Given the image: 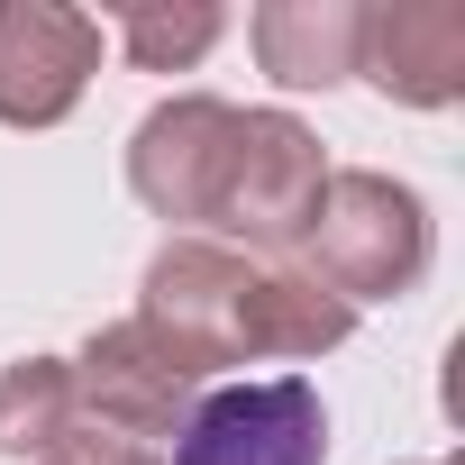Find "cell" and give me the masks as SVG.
Here are the masks:
<instances>
[{"label": "cell", "instance_id": "cell-1", "mask_svg": "<svg viewBox=\"0 0 465 465\" xmlns=\"http://www.w3.org/2000/svg\"><path fill=\"white\" fill-rule=\"evenodd\" d=\"M329 456V411L302 374H265V383H219L192 401L173 465H320Z\"/></svg>", "mask_w": 465, "mask_h": 465}, {"label": "cell", "instance_id": "cell-2", "mask_svg": "<svg viewBox=\"0 0 465 465\" xmlns=\"http://www.w3.org/2000/svg\"><path fill=\"white\" fill-rule=\"evenodd\" d=\"M320 201V155L292 119H238V137H228V164H219V192L210 210L228 228H247V238H283V228H302Z\"/></svg>", "mask_w": 465, "mask_h": 465}, {"label": "cell", "instance_id": "cell-3", "mask_svg": "<svg viewBox=\"0 0 465 465\" xmlns=\"http://www.w3.org/2000/svg\"><path fill=\"white\" fill-rule=\"evenodd\" d=\"M101 55V19L83 10H0V119H64Z\"/></svg>", "mask_w": 465, "mask_h": 465}, {"label": "cell", "instance_id": "cell-4", "mask_svg": "<svg viewBox=\"0 0 465 465\" xmlns=\"http://www.w3.org/2000/svg\"><path fill=\"white\" fill-rule=\"evenodd\" d=\"M256 37H265L283 83H338V46L356 37V19H292V10H274Z\"/></svg>", "mask_w": 465, "mask_h": 465}, {"label": "cell", "instance_id": "cell-5", "mask_svg": "<svg viewBox=\"0 0 465 465\" xmlns=\"http://www.w3.org/2000/svg\"><path fill=\"white\" fill-rule=\"evenodd\" d=\"M210 37H219V10H183V19L137 10V19H128V55H137V64H192Z\"/></svg>", "mask_w": 465, "mask_h": 465}, {"label": "cell", "instance_id": "cell-6", "mask_svg": "<svg viewBox=\"0 0 465 465\" xmlns=\"http://www.w3.org/2000/svg\"><path fill=\"white\" fill-rule=\"evenodd\" d=\"M64 465H146V456L119 447V438H101V447H83V456H64Z\"/></svg>", "mask_w": 465, "mask_h": 465}]
</instances>
